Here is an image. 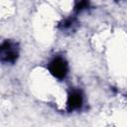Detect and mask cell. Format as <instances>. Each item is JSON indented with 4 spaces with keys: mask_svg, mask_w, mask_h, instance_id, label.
<instances>
[{
    "mask_svg": "<svg viewBox=\"0 0 127 127\" xmlns=\"http://www.w3.org/2000/svg\"><path fill=\"white\" fill-rule=\"evenodd\" d=\"M20 55V47L17 42L5 40L0 46V61L3 64H14Z\"/></svg>",
    "mask_w": 127,
    "mask_h": 127,
    "instance_id": "6da1fadb",
    "label": "cell"
},
{
    "mask_svg": "<svg viewBox=\"0 0 127 127\" xmlns=\"http://www.w3.org/2000/svg\"><path fill=\"white\" fill-rule=\"evenodd\" d=\"M50 73L58 80H63L66 77L68 73V64L67 61L62 56L54 57L47 65Z\"/></svg>",
    "mask_w": 127,
    "mask_h": 127,
    "instance_id": "7a4b0ae2",
    "label": "cell"
},
{
    "mask_svg": "<svg viewBox=\"0 0 127 127\" xmlns=\"http://www.w3.org/2000/svg\"><path fill=\"white\" fill-rule=\"evenodd\" d=\"M83 105V93L80 89L72 88L67 93L66 100V110L67 112H72L79 110Z\"/></svg>",
    "mask_w": 127,
    "mask_h": 127,
    "instance_id": "3957f363",
    "label": "cell"
},
{
    "mask_svg": "<svg viewBox=\"0 0 127 127\" xmlns=\"http://www.w3.org/2000/svg\"><path fill=\"white\" fill-rule=\"evenodd\" d=\"M77 20L74 16H69L65 19H64L62 22L59 23L58 28L63 32H70L74 31L77 27Z\"/></svg>",
    "mask_w": 127,
    "mask_h": 127,
    "instance_id": "277c9868",
    "label": "cell"
},
{
    "mask_svg": "<svg viewBox=\"0 0 127 127\" xmlns=\"http://www.w3.org/2000/svg\"><path fill=\"white\" fill-rule=\"evenodd\" d=\"M90 7L89 0H74V6H73V12L75 14H78L82 12L83 10H86Z\"/></svg>",
    "mask_w": 127,
    "mask_h": 127,
    "instance_id": "5b68a950",
    "label": "cell"
},
{
    "mask_svg": "<svg viewBox=\"0 0 127 127\" xmlns=\"http://www.w3.org/2000/svg\"><path fill=\"white\" fill-rule=\"evenodd\" d=\"M115 1H116V2H118V1H120V0H115Z\"/></svg>",
    "mask_w": 127,
    "mask_h": 127,
    "instance_id": "8992f818",
    "label": "cell"
}]
</instances>
